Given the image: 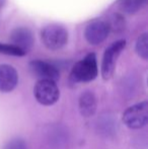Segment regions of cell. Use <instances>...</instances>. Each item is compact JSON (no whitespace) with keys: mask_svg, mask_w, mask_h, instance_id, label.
I'll return each instance as SVG.
<instances>
[{"mask_svg":"<svg viewBox=\"0 0 148 149\" xmlns=\"http://www.w3.org/2000/svg\"><path fill=\"white\" fill-rule=\"evenodd\" d=\"M42 41L44 45L51 50H59L66 45L68 41V31L60 24H52L42 30Z\"/></svg>","mask_w":148,"mask_h":149,"instance_id":"2","label":"cell"},{"mask_svg":"<svg viewBox=\"0 0 148 149\" xmlns=\"http://www.w3.org/2000/svg\"><path fill=\"white\" fill-rule=\"evenodd\" d=\"M35 97L41 104L52 106L60 96V91L55 81L42 79L37 82L34 89Z\"/></svg>","mask_w":148,"mask_h":149,"instance_id":"4","label":"cell"},{"mask_svg":"<svg viewBox=\"0 0 148 149\" xmlns=\"http://www.w3.org/2000/svg\"><path fill=\"white\" fill-rule=\"evenodd\" d=\"M147 33H143L138 38L136 42V52L141 58H148V44H147Z\"/></svg>","mask_w":148,"mask_h":149,"instance_id":"12","label":"cell"},{"mask_svg":"<svg viewBox=\"0 0 148 149\" xmlns=\"http://www.w3.org/2000/svg\"><path fill=\"white\" fill-rule=\"evenodd\" d=\"M125 46H126V41L120 40V41L113 43L106 50L103 58V64H101V75H103L104 79L108 80L112 77L115 67H116L117 59H118L121 52L124 50Z\"/></svg>","mask_w":148,"mask_h":149,"instance_id":"5","label":"cell"},{"mask_svg":"<svg viewBox=\"0 0 148 149\" xmlns=\"http://www.w3.org/2000/svg\"><path fill=\"white\" fill-rule=\"evenodd\" d=\"M18 81L16 70L10 65H0V91L9 92L14 89Z\"/></svg>","mask_w":148,"mask_h":149,"instance_id":"9","label":"cell"},{"mask_svg":"<svg viewBox=\"0 0 148 149\" xmlns=\"http://www.w3.org/2000/svg\"><path fill=\"white\" fill-rule=\"evenodd\" d=\"M97 57L94 53H89L82 60L78 61L72 68L70 78L74 82H88L97 76Z\"/></svg>","mask_w":148,"mask_h":149,"instance_id":"1","label":"cell"},{"mask_svg":"<svg viewBox=\"0 0 148 149\" xmlns=\"http://www.w3.org/2000/svg\"><path fill=\"white\" fill-rule=\"evenodd\" d=\"M110 26L108 22L103 20H95L86 26L84 36L86 41L91 45H99L103 43L110 33Z\"/></svg>","mask_w":148,"mask_h":149,"instance_id":"6","label":"cell"},{"mask_svg":"<svg viewBox=\"0 0 148 149\" xmlns=\"http://www.w3.org/2000/svg\"><path fill=\"white\" fill-rule=\"evenodd\" d=\"M145 1L146 0H119L118 4L122 11L133 14L144 5Z\"/></svg>","mask_w":148,"mask_h":149,"instance_id":"11","label":"cell"},{"mask_svg":"<svg viewBox=\"0 0 148 149\" xmlns=\"http://www.w3.org/2000/svg\"><path fill=\"white\" fill-rule=\"evenodd\" d=\"M79 111L83 117H91L97 111V100L92 92L85 91L79 98Z\"/></svg>","mask_w":148,"mask_h":149,"instance_id":"10","label":"cell"},{"mask_svg":"<svg viewBox=\"0 0 148 149\" xmlns=\"http://www.w3.org/2000/svg\"><path fill=\"white\" fill-rule=\"evenodd\" d=\"M0 53L5 54V55H10V56H19V57L26 55V52L20 50L19 48L15 47L13 45H8V44H1V43H0Z\"/></svg>","mask_w":148,"mask_h":149,"instance_id":"13","label":"cell"},{"mask_svg":"<svg viewBox=\"0 0 148 149\" xmlns=\"http://www.w3.org/2000/svg\"><path fill=\"white\" fill-rule=\"evenodd\" d=\"M10 40L13 46L19 48L24 52H28L34 45V36L30 29L20 26L12 31L10 35Z\"/></svg>","mask_w":148,"mask_h":149,"instance_id":"8","label":"cell"},{"mask_svg":"<svg viewBox=\"0 0 148 149\" xmlns=\"http://www.w3.org/2000/svg\"><path fill=\"white\" fill-rule=\"evenodd\" d=\"M4 3H5V0H0V8L3 7Z\"/></svg>","mask_w":148,"mask_h":149,"instance_id":"15","label":"cell"},{"mask_svg":"<svg viewBox=\"0 0 148 149\" xmlns=\"http://www.w3.org/2000/svg\"><path fill=\"white\" fill-rule=\"evenodd\" d=\"M30 68L32 72L39 77L40 80L46 79V80H52L56 82L60 78L59 70L54 65L45 62V61H32L30 63Z\"/></svg>","mask_w":148,"mask_h":149,"instance_id":"7","label":"cell"},{"mask_svg":"<svg viewBox=\"0 0 148 149\" xmlns=\"http://www.w3.org/2000/svg\"><path fill=\"white\" fill-rule=\"evenodd\" d=\"M148 121V102H142L128 108L123 114V122L130 129H140Z\"/></svg>","mask_w":148,"mask_h":149,"instance_id":"3","label":"cell"},{"mask_svg":"<svg viewBox=\"0 0 148 149\" xmlns=\"http://www.w3.org/2000/svg\"><path fill=\"white\" fill-rule=\"evenodd\" d=\"M4 149H26V144L22 139H12L5 145Z\"/></svg>","mask_w":148,"mask_h":149,"instance_id":"14","label":"cell"}]
</instances>
